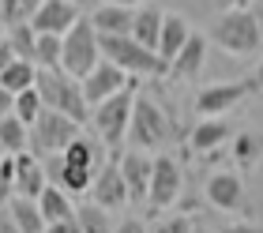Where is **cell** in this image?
<instances>
[{
    "label": "cell",
    "mask_w": 263,
    "mask_h": 233,
    "mask_svg": "<svg viewBox=\"0 0 263 233\" xmlns=\"http://www.w3.org/2000/svg\"><path fill=\"white\" fill-rule=\"evenodd\" d=\"M211 42L226 57H252L263 49V23L256 11H218L211 27Z\"/></svg>",
    "instance_id": "1"
},
{
    "label": "cell",
    "mask_w": 263,
    "mask_h": 233,
    "mask_svg": "<svg viewBox=\"0 0 263 233\" xmlns=\"http://www.w3.org/2000/svg\"><path fill=\"white\" fill-rule=\"evenodd\" d=\"M177 136V117L170 113V105L158 102L151 94H136V113H132V132L128 139L139 151H158Z\"/></svg>",
    "instance_id": "2"
},
{
    "label": "cell",
    "mask_w": 263,
    "mask_h": 233,
    "mask_svg": "<svg viewBox=\"0 0 263 233\" xmlns=\"http://www.w3.org/2000/svg\"><path fill=\"white\" fill-rule=\"evenodd\" d=\"M102 53H105V60L121 64L132 79H162V76H170V60H162L154 49L136 42L132 34L128 38H102Z\"/></svg>",
    "instance_id": "3"
},
{
    "label": "cell",
    "mask_w": 263,
    "mask_h": 233,
    "mask_svg": "<svg viewBox=\"0 0 263 233\" xmlns=\"http://www.w3.org/2000/svg\"><path fill=\"white\" fill-rule=\"evenodd\" d=\"M102 60H105V53H102V34L90 23V15H83L76 27L64 34V71H68L71 79L83 83L94 68L102 64Z\"/></svg>",
    "instance_id": "4"
},
{
    "label": "cell",
    "mask_w": 263,
    "mask_h": 233,
    "mask_svg": "<svg viewBox=\"0 0 263 233\" xmlns=\"http://www.w3.org/2000/svg\"><path fill=\"white\" fill-rule=\"evenodd\" d=\"M38 91L45 98V109H57V113H68L71 120L87 124L90 120V102L83 94V83L71 79L68 71H38Z\"/></svg>",
    "instance_id": "5"
},
{
    "label": "cell",
    "mask_w": 263,
    "mask_h": 233,
    "mask_svg": "<svg viewBox=\"0 0 263 233\" xmlns=\"http://www.w3.org/2000/svg\"><path fill=\"white\" fill-rule=\"evenodd\" d=\"M136 83H132L128 91L121 94H113L109 102H102V105H94V113H90V124H94V136H98L105 147H117V143H124V136L132 132V113H136Z\"/></svg>",
    "instance_id": "6"
},
{
    "label": "cell",
    "mask_w": 263,
    "mask_h": 233,
    "mask_svg": "<svg viewBox=\"0 0 263 233\" xmlns=\"http://www.w3.org/2000/svg\"><path fill=\"white\" fill-rule=\"evenodd\" d=\"M79 136H83L79 120H71L68 113H57V109H45L38 124L30 128V147L34 154H64Z\"/></svg>",
    "instance_id": "7"
},
{
    "label": "cell",
    "mask_w": 263,
    "mask_h": 233,
    "mask_svg": "<svg viewBox=\"0 0 263 233\" xmlns=\"http://www.w3.org/2000/svg\"><path fill=\"white\" fill-rule=\"evenodd\" d=\"M259 94V83L248 76V79H222V83H207L199 94H196V113L199 117H226L233 113L245 98Z\"/></svg>",
    "instance_id": "8"
},
{
    "label": "cell",
    "mask_w": 263,
    "mask_h": 233,
    "mask_svg": "<svg viewBox=\"0 0 263 233\" xmlns=\"http://www.w3.org/2000/svg\"><path fill=\"white\" fill-rule=\"evenodd\" d=\"M181 192H184V169L181 162H177L173 154H154V181H151V200L147 207L154 214H162V211H170V207L181 200Z\"/></svg>",
    "instance_id": "9"
},
{
    "label": "cell",
    "mask_w": 263,
    "mask_h": 233,
    "mask_svg": "<svg viewBox=\"0 0 263 233\" xmlns=\"http://www.w3.org/2000/svg\"><path fill=\"white\" fill-rule=\"evenodd\" d=\"M203 195H207V203L214 207V211L222 214H233V211H245V173L241 169H214V173H207V181H203Z\"/></svg>",
    "instance_id": "10"
},
{
    "label": "cell",
    "mask_w": 263,
    "mask_h": 233,
    "mask_svg": "<svg viewBox=\"0 0 263 233\" xmlns=\"http://www.w3.org/2000/svg\"><path fill=\"white\" fill-rule=\"evenodd\" d=\"M132 83H136V79H132V76H128V71H124L121 64H113V60H102V64L94 68L87 79H83V94H87V102H90V109H94V105L109 102L113 94L128 91Z\"/></svg>",
    "instance_id": "11"
},
{
    "label": "cell",
    "mask_w": 263,
    "mask_h": 233,
    "mask_svg": "<svg viewBox=\"0 0 263 233\" xmlns=\"http://www.w3.org/2000/svg\"><path fill=\"white\" fill-rule=\"evenodd\" d=\"M117 162H121V173L128 181L132 203H147L151 200V181H154V158L147 151H139V147H132V151H124Z\"/></svg>",
    "instance_id": "12"
},
{
    "label": "cell",
    "mask_w": 263,
    "mask_h": 233,
    "mask_svg": "<svg viewBox=\"0 0 263 233\" xmlns=\"http://www.w3.org/2000/svg\"><path fill=\"white\" fill-rule=\"evenodd\" d=\"M90 200L94 203H102V207H109V211H121V207L132 203V192H128V181L121 173V162H105L98 169V177H94V188H90Z\"/></svg>",
    "instance_id": "13"
},
{
    "label": "cell",
    "mask_w": 263,
    "mask_h": 233,
    "mask_svg": "<svg viewBox=\"0 0 263 233\" xmlns=\"http://www.w3.org/2000/svg\"><path fill=\"white\" fill-rule=\"evenodd\" d=\"M79 19H83V11H79L76 0H45V4L30 15V27L38 34H61L64 38Z\"/></svg>",
    "instance_id": "14"
},
{
    "label": "cell",
    "mask_w": 263,
    "mask_h": 233,
    "mask_svg": "<svg viewBox=\"0 0 263 233\" xmlns=\"http://www.w3.org/2000/svg\"><path fill=\"white\" fill-rule=\"evenodd\" d=\"M233 136H237V128L226 117H199V124L188 132V151L192 154H214L226 143H233Z\"/></svg>",
    "instance_id": "15"
},
{
    "label": "cell",
    "mask_w": 263,
    "mask_h": 233,
    "mask_svg": "<svg viewBox=\"0 0 263 233\" xmlns=\"http://www.w3.org/2000/svg\"><path fill=\"white\" fill-rule=\"evenodd\" d=\"M90 23L98 27L102 38H128L136 30V8H121V4H102L90 11Z\"/></svg>",
    "instance_id": "16"
},
{
    "label": "cell",
    "mask_w": 263,
    "mask_h": 233,
    "mask_svg": "<svg viewBox=\"0 0 263 233\" xmlns=\"http://www.w3.org/2000/svg\"><path fill=\"white\" fill-rule=\"evenodd\" d=\"M49 185H53V181H49V169L38 162V154H34V151L19 154V177H15V192H11V195L42 200V192L49 188Z\"/></svg>",
    "instance_id": "17"
},
{
    "label": "cell",
    "mask_w": 263,
    "mask_h": 233,
    "mask_svg": "<svg viewBox=\"0 0 263 233\" xmlns=\"http://www.w3.org/2000/svg\"><path fill=\"white\" fill-rule=\"evenodd\" d=\"M192 19L181 15V11H165V27H162V42H158V57L162 60H173L181 57V49L188 45V38H192Z\"/></svg>",
    "instance_id": "18"
},
{
    "label": "cell",
    "mask_w": 263,
    "mask_h": 233,
    "mask_svg": "<svg viewBox=\"0 0 263 233\" xmlns=\"http://www.w3.org/2000/svg\"><path fill=\"white\" fill-rule=\"evenodd\" d=\"M207 42L211 38H203V34L196 30L192 38H188V45L181 49V57L170 64V76L173 79H199L203 76V64H207Z\"/></svg>",
    "instance_id": "19"
},
{
    "label": "cell",
    "mask_w": 263,
    "mask_h": 233,
    "mask_svg": "<svg viewBox=\"0 0 263 233\" xmlns=\"http://www.w3.org/2000/svg\"><path fill=\"white\" fill-rule=\"evenodd\" d=\"M102 147H105L102 139H90L87 132H83V136H79L76 143H71L68 151L61 154V158H64L68 166H76V169H87V173H98V169H102L105 162H109V158L102 154Z\"/></svg>",
    "instance_id": "20"
},
{
    "label": "cell",
    "mask_w": 263,
    "mask_h": 233,
    "mask_svg": "<svg viewBox=\"0 0 263 233\" xmlns=\"http://www.w3.org/2000/svg\"><path fill=\"white\" fill-rule=\"evenodd\" d=\"M4 211L15 218V226L23 233H49V222H45L38 200H27V195H8L4 200Z\"/></svg>",
    "instance_id": "21"
},
{
    "label": "cell",
    "mask_w": 263,
    "mask_h": 233,
    "mask_svg": "<svg viewBox=\"0 0 263 233\" xmlns=\"http://www.w3.org/2000/svg\"><path fill=\"white\" fill-rule=\"evenodd\" d=\"M38 64L34 60H8V64H0V91H8V94H23V91H30V87H38Z\"/></svg>",
    "instance_id": "22"
},
{
    "label": "cell",
    "mask_w": 263,
    "mask_h": 233,
    "mask_svg": "<svg viewBox=\"0 0 263 233\" xmlns=\"http://www.w3.org/2000/svg\"><path fill=\"white\" fill-rule=\"evenodd\" d=\"M230 154H233V166L241 169V173H248V169H256L263 162V132H237L233 143H230Z\"/></svg>",
    "instance_id": "23"
},
{
    "label": "cell",
    "mask_w": 263,
    "mask_h": 233,
    "mask_svg": "<svg viewBox=\"0 0 263 233\" xmlns=\"http://www.w3.org/2000/svg\"><path fill=\"white\" fill-rule=\"evenodd\" d=\"M162 27H165V11L158 4H143L136 11V30H132V38L143 42L147 49L158 53V42H162Z\"/></svg>",
    "instance_id": "24"
},
{
    "label": "cell",
    "mask_w": 263,
    "mask_h": 233,
    "mask_svg": "<svg viewBox=\"0 0 263 233\" xmlns=\"http://www.w3.org/2000/svg\"><path fill=\"white\" fill-rule=\"evenodd\" d=\"M4 45L11 49V57H19V60H34L38 57V30L30 27V19L8 27L4 30Z\"/></svg>",
    "instance_id": "25"
},
{
    "label": "cell",
    "mask_w": 263,
    "mask_h": 233,
    "mask_svg": "<svg viewBox=\"0 0 263 233\" xmlns=\"http://www.w3.org/2000/svg\"><path fill=\"white\" fill-rule=\"evenodd\" d=\"M38 207H42V214H45V222H68V218H76V207L79 203H71V195L64 192V188H57V185H49L42 192V200H38Z\"/></svg>",
    "instance_id": "26"
},
{
    "label": "cell",
    "mask_w": 263,
    "mask_h": 233,
    "mask_svg": "<svg viewBox=\"0 0 263 233\" xmlns=\"http://www.w3.org/2000/svg\"><path fill=\"white\" fill-rule=\"evenodd\" d=\"M76 222L83 226V233H117V226H121V222H113L109 207H102V203H94V200L76 207Z\"/></svg>",
    "instance_id": "27"
},
{
    "label": "cell",
    "mask_w": 263,
    "mask_h": 233,
    "mask_svg": "<svg viewBox=\"0 0 263 233\" xmlns=\"http://www.w3.org/2000/svg\"><path fill=\"white\" fill-rule=\"evenodd\" d=\"M0 143H4V154H27L30 151V124H23L15 113L0 117Z\"/></svg>",
    "instance_id": "28"
},
{
    "label": "cell",
    "mask_w": 263,
    "mask_h": 233,
    "mask_svg": "<svg viewBox=\"0 0 263 233\" xmlns=\"http://www.w3.org/2000/svg\"><path fill=\"white\" fill-rule=\"evenodd\" d=\"M34 64L42 71H64V38L61 34H38V57Z\"/></svg>",
    "instance_id": "29"
},
{
    "label": "cell",
    "mask_w": 263,
    "mask_h": 233,
    "mask_svg": "<svg viewBox=\"0 0 263 233\" xmlns=\"http://www.w3.org/2000/svg\"><path fill=\"white\" fill-rule=\"evenodd\" d=\"M45 113V98H42V91L38 87H30V91H23V94H15V117L23 120V124H38V117Z\"/></svg>",
    "instance_id": "30"
},
{
    "label": "cell",
    "mask_w": 263,
    "mask_h": 233,
    "mask_svg": "<svg viewBox=\"0 0 263 233\" xmlns=\"http://www.w3.org/2000/svg\"><path fill=\"white\" fill-rule=\"evenodd\" d=\"M196 218L192 214H170V218H158L151 226V233H196Z\"/></svg>",
    "instance_id": "31"
},
{
    "label": "cell",
    "mask_w": 263,
    "mask_h": 233,
    "mask_svg": "<svg viewBox=\"0 0 263 233\" xmlns=\"http://www.w3.org/2000/svg\"><path fill=\"white\" fill-rule=\"evenodd\" d=\"M0 19H4V30L23 23V0H0Z\"/></svg>",
    "instance_id": "32"
},
{
    "label": "cell",
    "mask_w": 263,
    "mask_h": 233,
    "mask_svg": "<svg viewBox=\"0 0 263 233\" xmlns=\"http://www.w3.org/2000/svg\"><path fill=\"white\" fill-rule=\"evenodd\" d=\"M117 233H151V226L143 222V218H121V226H117Z\"/></svg>",
    "instance_id": "33"
},
{
    "label": "cell",
    "mask_w": 263,
    "mask_h": 233,
    "mask_svg": "<svg viewBox=\"0 0 263 233\" xmlns=\"http://www.w3.org/2000/svg\"><path fill=\"white\" fill-rule=\"evenodd\" d=\"M218 233H263V226H259V222H248V218H245V222H230V226L218 229Z\"/></svg>",
    "instance_id": "34"
},
{
    "label": "cell",
    "mask_w": 263,
    "mask_h": 233,
    "mask_svg": "<svg viewBox=\"0 0 263 233\" xmlns=\"http://www.w3.org/2000/svg\"><path fill=\"white\" fill-rule=\"evenodd\" d=\"M218 4V11H252L256 0H214Z\"/></svg>",
    "instance_id": "35"
},
{
    "label": "cell",
    "mask_w": 263,
    "mask_h": 233,
    "mask_svg": "<svg viewBox=\"0 0 263 233\" xmlns=\"http://www.w3.org/2000/svg\"><path fill=\"white\" fill-rule=\"evenodd\" d=\"M49 233H83V226L76 222V218H68V222H53Z\"/></svg>",
    "instance_id": "36"
},
{
    "label": "cell",
    "mask_w": 263,
    "mask_h": 233,
    "mask_svg": "<svg viewBox=\"0 0 263 233\" xmlns=\"http://www.w3.org/2000/svg\"><path fill=\"white\" fill-rule=\"evenodd\" d=\"M0 233H23V229L15 226V218H11L8 211H4V218H0Z\"/></svg>",
    "instance_id": "37"
},
{
    "label": "cell",
    "mask_w": 263,
    "mask_h": 233,
    "mask_svg": "<svg viewBox=\"0 0 263 233\" xmlns=\"http://www.w3.org/2000/svg\"><path fill=\"white\" fill-rule=\"evenodd\" d=\"M42 4H45V0H23V19H30V15H34V11H38Z\"/></svg>",
    "instance_id": "38"
},
{
    "label": "cell",
    "mask_w": 263,
    "mask_h": 233,
    "mask_svg": "<svg viewBox=\"0 0 263 233\" xmlns=\"http://www.w3.org/2000/svg\"><path fill=\"white\" fill-rule=\"evenodd\" d=\"M105 4H121V8H143L147 0H105Z\"/></svg>",
    "instance_id": "39"
},
{
    "label": "cell",
    "mask_w": 263,
    "mask_h": 233,
    "mask_svg": "<svg viewBox=\"0 0 263 233\" xmlns=\"http://www.w3.org/2000/svg\"><path fill=\"white\" fill-rule=\"evenodd\" d=\"M252 79L259 83V94H263V60H259V64H256V71H252Z\"/></svg>",
    "instance_id": "40"
},
{
    "label": "cell",
    "mask_w": 263,
    "mask_h": 233,
    "mask_svg": "<svg viewBox=\"0 0 263 233\" xmlns=\"http://www.w3.org/2000/svg\"><path fill=\"white\" fill-rule=\"evenodd\" d=\"M76 4H79V8H83V4H87V0H76Z\"/></svg>",
    "instance_id": "41"
},
{
    "label": "cell",
    "mask_w": 263,
    "mask_h": 233,
    "mask_svg": "<svg viewBox=\"0 0 263 233\" xmlns=\"http://www.w3.org/2000/svg\"><path fill=\"white\" fill-rule=\"evenodd\" d=\"M196 233H211V229H196Z\"/></svg>",
    "instance_id": "42"
}]
</instances>
